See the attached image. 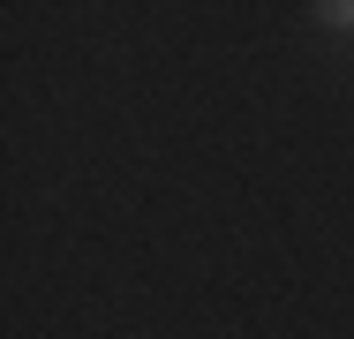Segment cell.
Segmentation results:
<instances>
[{"label":"cell","mask_w":354,"mask_h":339,"mask_svg":"<svg viewBox=\"0 0 354 339\" xmlns=\"http://www.w3.org/2000/svg\"><path fill=\"white\" fill-rule=\"evenodd\" d=\"M309 15H317L324 30H354V0H317Z\"/></svg>","instance_id":"cell-1"}]
</instances>
